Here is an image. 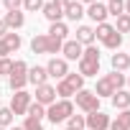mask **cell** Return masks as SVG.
<instances>
[{
	"instance_id": "1",
	"label": "cell",
	"mask_w": 130,
	"mask_h": 130,
	"mask_svg": "<svg viewBox=\"0 0 130 130\" xmlns=\"http://www.w3.org/2000/svg\"><path fill=\"white\" fill-rule=\"evenodd\" d=\"M79 74H82L84 79L100 74V48H94V46H84L82 59H79Z\"/></svg>"
},
{
	"instance_id": "2",
	"label": "cell",
	"mask_w": 130,
	"mask_h": 130,
	"mask_svg": "<svg viewBox=\"0 0 130 130\" xmlns=\"http://www.w3.org/2000/svg\"><path fill=\"white\" fill-rule=\"evenodd\" d=\"M69 115H74V102H72V100H59V102H54V105L46 107V117H48L54 125L67 122Z\"/></svg>"
},
{
	"instance_id": "3",
	"label": "cell",
	"mask_w": 130,
	"mask_h": 130,
	"mask_svg": "<svg viewBox=\"0 0 130 130\" xmlns=\"http://www.w3.org/2000/svg\"><path fill=\"white\" fill-rule=\"evenodd\" d=\"M8 84H10L13 92H18V89H23V87L28 84V64H26L23 59H15V61H13V72H10V77H8Z\"/></svg>"
},
{
	"instance_id": "4",
	"label": "cell",
	"mask_w": 130,
	"mask_h": 130,
	"mask_svg": "<svg viewBox=\"0 0 130 130\" xmlns=\"http://www.w3.org/2000/svg\"><path fill=\"white\" fill-rule=\"evenodd\" d=\"M74 100H77V107H79L82 112H97V110H100V97H97L92 89H79V92L74 94Z\"/></svg>"
},
{
	"instance_id": "5",
	"label": "cell",
	"mask_w": 130,
	"mask_h": 130,
	"mask_svg": "<svg viewBox=\"0 0 130 130\" xmlns=\"http://www.w3.org/2000/svg\"><path fill=\"white\" fill-rule=\"evenodd\" d=\"M31 94L26 92V89H18V92H13V97H10V112L13 115H26L28 112V107H31Z\"/></svg>"
},
{
	"instance_id": "6",
	"label": "cell",
	"mask_w": 130,
	"mask_h": 130,
	"mask_svg": "<svg viewBox=\"0 0 130 130\" xmlns=\"http://www.w3.org/2000/svg\"><path fill=\"white\" fill-rule=\"evenodd\" d=\"M84 122H87V130H110V115H105L102 110L87 112L84 115Z\"/></svg>"
},
{
	"instance_id": "7",
	"label": "cell",
	"mask_w": 130,
	"mask_h": 130,
	"mask_svg": "<svg viewBox=\"0 0 130 130\" xmlns=\"http://www.w3.org/2000/svg\"><path fill=\"white\" fill-rule=\"evenodd\" d=\"M46 72H48V77H54V79H64L69 74V61L67 59H59V56H54L48 64H46Z\"/></svg>"
},
{
	"instance_id": "8",
	"label": "cell",
	"mask_w": 130,
	"mask_h": 130,
	"mask_svg": "<svg viewBox=\"0 0 130 130\" xmlns=\"http://www.w3.org/2000/svg\"><path fill=\"white\" fill-rule=\"evenodd\" d=\"M33 102H38V105H43V107L54 105V102H56V87H51L48 82L41 84V87H36V100H33Z\"/></svg>"
},
{
	"instance_id": "9",
	"label": "cell",
	"mask_w": 130,
	"mask_h": 130,
	"mask_svg": "<svg viewBox=\"0 0 130 130\" xmlns=\"http://www.w3.org/2000/svg\"><path fill=\"white\" fill-rule=\"evenodd\" d=\"M82 51H84V46L79 43V41H64V46H61V54H64V59L67 61H79L82 59Z\"/></svg>"
},
{
	"instance_id": "10",
	"label": "cell",
	"mask_w": 130,
	"mask_h": 130,
	"mask_svg": "<svg viewBox=\"0 0 130 130\" xmlns=\"http://www.w3.org/2000/svg\"><path fill=\"white\" fill-rule=\"evenodd\" d=\"M84 15H89L94 23H107V5L105 3H92V5H87Z\"/></svg>"
},
{
	"instance_id": "11",
	"label": "cell",
	"mask_w": 130,
	"mask_h": 130,
	"mask_svg": "<svg viewBox=\"0 0 130 130\" xmlns=\"http://www.w3.org/2000/svg\"><path fill=\"white\" fill-rule=\"evenodd\" d=\"M41 13L46 15V21H48V23H59V21L64 18V8H61V5H56L54 0H51V3H43Z\"/></svg>"
},
{
	"instance_id": "12",
	"label": "cell",
	"mask_w": 130,
	"mask_h": 130,
	"mask_svg": "<svg viewBox=\"0 0 130 130\" xmlns=\"http://www.w3.org/2000/svg\"><path fill=\"white\" fill-rule=\"evenodd\" d=\"M46 82H48V72H46V67H28V84L41 87V84H46Z\"/></svg>"
},
{
	"instance_id": "13",
	"label": "cell",
	"mask_w": 130,
	"mask_h": 130,
	"mask_svg": "<svg viewBox=\"0 0 130 130\" xmlns=\"http://www.w3.org/2000/svg\"><path fill=\"white\" fill-rule=\"evenodd\" d=\"M64 18H67V21H82L84 18V5L79 3V0H72V3L69 5H64Z\"/></svg>"
},
{
	"instance_id": "14",
	"label": "cell",
	"mask_w": 130,
	"mask_h": 130,
	"mask_svg": "<svg viewBox=\"0 0 130 130\" xmlns=\"http://www.w3.org/2000/svg\"><path fill=\"white\" fill-rule=\"evenodd\" d=\"M3 21H5V26H8V31H18V28H23L26 26V15L21 13V10H8L5 15H3Z\"/></svg>"
},
{
	"instance_id": "15",
	"label": "cell",
	"mask_w": 130,
	"mask_h": 130,
	"mask_svg": "<svg viewBox=\"0 0 130 130\" xmlns=\"http://www.w3.org/2000/svg\"><path fill=\"white\" fill-rule=\"evenodd\" d=\"M74 41H79L82 46H92L94 43V28L92 26H77V38Z\"/></svg>"
},
{
	"instance_id": "16",
	"label": "cell",
	"mask_w": 130,
	"mask_h": 130,
	"mask_svg": "<svg viewBox=\"0 0 130 130\" xmlns=\"http://www.w3.org/2000/svg\"><path fill=\"white\" fill-rule=\"evenodd\" d=\"M110 100H112V107L115 110H130V92L127 89H117Z\"/></svg>"
},
{
	"instance_id": "17",
	"label": "cell",
	"mask_w": 130,
	"mask_h": 130,
	"mask_svg": "<svg viewBox=\"0 0 130 130\" xmlns=\"http://www.w3.org/2000/svg\"><path fill=\"white\" fill-rule=\"evenodd\" d=\"M110 64H112V72H127L130 69V54H112V59H110Z\"/></svg>"
},
{
	"instance_id": "18",
	"label": "cell",
	"mask_w": 130,
	"mask_h": 130,
	"mask_svg": "<svg viewBox=\"0 0 130 130\" xmlns=\"http://www.w3.org/2000/svg\"><path fill=\"white\" fill-rule=\"evenodd\" d=\"M92 92L102 100V97H112V94H115V87L110 84V79H107V77H100V79H97V87H94Z\"/></svg>"
},
{
	"instance_id": "19",
	"label": "cell",
	"mask_w": 130,
	"mask_h": 130,
	"mask_svg": "<svg viewBox=\"0 0 130 130\" xmlns=\"http://www.w3.org/2000/svg\"><path fill=\"white\" fill-rule=\"evenodd\" d=\"M110 130H130V110H120V115L110 120Z\"/></svg>"
},
{
	"instance_id": "20",
	"label": "cell",
	"mask_w": 130,
	"mask_h": 130,
	"mask_svg": "<svg viewBox=\"0 0 130 130\" xmlns=\"http://www.w3.org/2000/svg\"><path fill=\"white\" fill-rule=\"evenodd\" d=\"M31 51L33 54H48V36L46 33H38L31 38Z\"/></svg>"
},
{
	"instance_id": "21",
	"label": "cell",
	"mask_w": 130,
	"mask_h": 130,
	"mask_svg": "<svg viewBox=\"0 0 130 130\" xmlns=\"http://www.w3.org/2000/svg\"><path fill=\"white\" fill-rule=\"evenodd\" d=\"M46 36H51V38H59V41H67V36H69V28H67V23L64 21H59V23H51V28H48V33Z\"/></svg>"
},
{
	"instance_id": "22",
	"label": "cell",
	"mask_w": 130,
	"mask_h": 130,
	"mask_svg": "<svg viewBox=\"0 0 130 130\" xmlns=\"http://www.w3.org/2000/svg\"><path fill=\"white\" fill-rule=\"evenodd\" d=\"M64 82H67V87H69L74 94H77L79 89H84V77H82V74H77V72H74V74L69 72L67 77H64Z\"/></svg>"
},
{
	"instance_id": "23",
	"label": "cell",
	"mask_w": 130,
	"mask_h": 130,
	"mask_svg": "<svg viewBox=\"0 0 130 130\" xmlns=\"http://www.w3.org/2000/svg\"><path fill=\"white\" fill-rule=\"evenodd\" d=\"M3 41H5V46H8L10 54H15V51L21 48V43H23V38H21L18 33H13V31H8V33L3 36Z\"/></svg>"
},
{
	"instance_id": "24",
	"label": "cell",
	"mask_w": 130,
	"mask_h": 130,
	"mask_svg": "<svg viewBox=\"0 0 130 130\" xmlns=\"http://www.w3.org/2000/svg\"><path fill=\"white\" fill-rule=\"evenodd\" d=\"M102 46H105V48H110V51H120V46H122V36H120L117 31H112V33L102 41Z\"/></svg>"
},
{
	"instance_id": "25",
	"label": "cell",
	"mask_w": 130,
	"mask_h": 130,
	"mask_svg": "<svg viewBox=\"0 0 130 130\" xmlns=\"http://www.w3.org/2000/svg\"><path fill=\"white\" fill-rule=\"evenodd\" d=\"M105 77L110 79V84L115 87V92H117V89H122V87L127 84V77H125L122 72H110V74H105Z\"/></svg>"
},
{
	"instance_id": "26",
	"label": "cell",
	"mask_w": 130,
	"mask_h": 130,
	"mask_svg": "<svg viewBox=\"0 0 130 130\" xmlns=\"http://www.w3.org/2000/svg\"><path fill=\"white\" fill-rule=\"evenodd\" d=\"M26 117H33V120H43L46 117V107L43 105H38V102H31V107H28V112H26Z\"/></svg>"
},
{
	"instance_id": "27",
	"label": "cell",
	"mask_w": 130,
	"mask_h": 130,
	"mask_svg": "<svg viewBox=\"0 0 130 130\" xmlns=\"http://www.w3.org/2000/svg\"><path fill=\"white\" fill-rule=\"evenodd\" d=\"M115 31H117L120 36H125V33H130V15H127V13H122V15H117V21H115Z\"/></svg>"
},
{
	"instance_id": "28",
	"label": "cell",
	"mask_w": 130,
	"mask_h": 130,
	"mask_svg": "<svg viewBox=\"0 0 130 130\" xmlns=\"http://www.w3.org/2000/svg\"><path fill=\"white\" fill-rule=\"evenodd\" d=\"M125 13V0H107V15H122Z\"/></svg>"
},
{
	"instance_id": "29",
	"label": "cell",
	"mask_w": 130,
	"mask_h": 130,
	"mask_svg": "<svg viewBox=\"0 0 130 130\" xmlns=\"http://www.w3.org/2000/svg\"><path fill=\"white\" fill-rule=\"evenodd\" d=\"M112 31H115V26H112V23H97V28H94V38L105 41V38H107Z\"/></svg>"
},
{
	"instance_id": "30",
	"label": "cell",
	"mask_w": 130,
	"mask_h": 130,
	"mask_svg": "<svg viewBox=\"0 0 130 130\" xmlns=\"http://www.w3.org/2000/svg\"><path fill=\"white\" fill-rule=\"evenodd\" d=\"M67 127H69V130H84V127H87V122H84V115H69V120H67Z\"/></svg>"
},
{
	"instance_id": "31",
	"label": "cell",
	"mask_w": 130,
	"mask_h": 130,
	"mask_svg": "<svg viewBox=\"0 0 130 130\" xmlns=\"http://www.w3.org/2000/svg\"><path fill=\"white\" fill-rule=\"evenodd\" d=\"M13 112H10V107H0V127H13Z\"/></svg>"
},
{
	"instance_id": "32",
	"label": "cell",
	"mask_w": 130,
	"mask_h": 130,
	"mask_svg": "<svg viewBox=\"0 0 130 130\" xmlns=\"http://www.w3.org/2000/svg\"><path fill=\"white\" fill-rule=\"evenodd\" d=\"M56 94H59L61 100H69V97H74V92H72V89L67 87V82H64V79H61V82L56 84Z\"/></svg>"
},
{
	"instance_id": "33",
	"label": "cell",
	"mask_w": 130,
	"mask_h": 130,
	"mask_svg": "<svg viewBox=\"0 0 130 130\" xmlns=\"http://www.w3.org/2000/svg\"><path fill=\"white\" fill-rule=\"evenodd\" d=\"M10 72H13V59L10 56H5V59H0V77H10Z\"/></svg>"
},
{
	"instance_id": "34",
	"label": "cell",
	"mask_w": 130,
	"mask_h": 130,
	"mask_svg": "<svg viewBox=\"0 0 130 130\" xmlns=\"http://www.w3.org/2000/svg\"><path fill=\"white\" fill-rule=\"evenodd\" d=\"M41 8H43V0H23V10H28V13H36Z\"/></svg>"
},
{
	"instance_id": "35",
	"label": "cell",
	"mask_w": 130,
	"mask_h": 130,
	"mask_svg": "<svg viewBox=\"0 0 130 130\" xmlns=\"http://www.w3.org/2000/svg\"><path fill=\"white\" fill-rule=\"evenodd\" d=\"M23 130H43V125H41L38 120H33V117H26V122H23Z\"/></svg>"
},
{
	"instance_id": "36",
	"label": "cell",
	"mask_w": 130,
	"mask_h": 130,
	"mask_svg": "<svg viewBox=\"0 0 130 130\" xmlns=\"http://www.w3.org/2000/svg\"><path fill=\"white\" fill-rule=\"evenodd\" d=\"M5 3V10H21L23 8V0H3Z\"/></svg>"
},
{
	"instance_id": "37",
	"label": "cell",
	"mask_w": 130,
	"mask_h": 130,
	"mask_svg": "<svg viewBox=\"0 0 130 130\" xmlns=\"http://www.w3.org/2000/svg\"><path fill=\"white\" fill-rule=\"evenodd\" d=\"M5 33H8V26H5V21H3V18H0V38H3Z\"/></svg>"
},
{
	"instance_id": "38",
	"label": "cell",
	"mask_w": 130,
	"mask_h": 130,
	"mask_svg": "<svg viewBox=\"0 0 130 130\" xmlns=\"http://www.w3.org/2000/svg\"><path fill=\"white\" fill-rule=\"evenodd\" d=\"M125 13L130 15V0H125Z\"/></svg>"
},
{
	"instance_id": "39",
	"label": "cell",
	"mask_w": 130,
	"mask_h": 130,
	"mask_svg": "<svg viewBox=\"0 0 130 130\" xmlns=\"http://www.w3.org/2000/svg\"><path fill=\"white\" fill-rule=\"evenodd\" d=\"M79 3H82V5H84V3H87V5H92V3H97V0H79Z\"/></svg>"
},
{
	"instance_id": "40",
	"label": "cell",
	"mask_w": 130,
	"mask_h": 130,
	"mask_svg": "<svg viewBox=\"0 0 130 130\" xmlns=\"http://www.w3.org/2000/svg\"><path fill=\"white\" fill-rule=\"evenodd\" d=\"M8 130H23V127H8Z\"/></svg>"
},
{
	"instance_id": "41",
	"label": "cell",
	"mask_w": 130,
	"mask_h": 130,
	"mask_svg": "<svg viewBox=\"0 0 130 130\" xmlns=\"http://www.w3.org/2000/svg\"><path fill=\"white\" fill-rule=\"evenodd\" d=\"M0 130H5V127H0Z\"/></svg>"
},
{
	"instance_id": "42",
	"label": "cell",
	"mask_w": 130,
	"mask_h": 130,
	"mask_svg": "<svg viewBox=\"0 0 130 130\" xmlns=\"http://www.w3.org/2000/svg\"><path fill=\"white\" fill-rule=\"evenodd\" d=\"M0 107H3V105H0Z\"/></svg>"
},
{
	"instance_id": "43",
	"label": "cell",
	"mask_w": 130,
	"mask_h": 130,
	"mask_svg": "<svg viewBox=\"0 0 130 130\" xmlns=\"http://www.w3.org/2000/svg\"><path fill=\"white\" fill-rule=\"evenodd\" d=\"M67 130H69V127H67Z\"/></svg>"
}]
</instances>
